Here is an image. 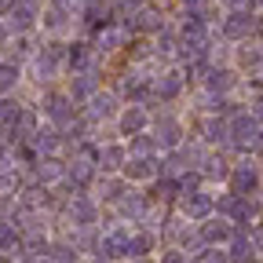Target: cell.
Segmentation results:
<instances>
[{"mask_svg": "<svg viewBox=\"0 0 263 263\" xmlns=\"http://www.w3.org/2000/svg\"><path fill=\"white\" fill-rule=\"evenodd\" d=\"M216 212L223 216V219H230V223H249V219H256L259 216V201H249L245 194H219L216 197Z\"/></svg>", "mask_w": 263, "mask_h": 263, "instance_id": "cell-1", "label": "cell"}, {"mask_svg": "<svg viewBox=\"0 0 263 263\" xmlns=\"http://www.w3.org/2000/svg\"><path fill=\"white\" fill-rule=\"evenodd\" d=\"M128 33H136V37H157V33L164 29V26H168V22H164V15L157 11V8H150V4H143V8H136V11H132L124 22H121Z\"/></svg>", "mask_w": 263, "mask_h": 263, "instance_id": "cell-2", "label": "cell"}, {"mask_svg": "<svg viewBox=\"0 0 263 263\" xmlns=\"http://www.w3.org/2000/svg\"><path fill=\"white\" fill-rule=\"evenodd\" d=\"M256 33V15L252 11H238L230 8L227 18H223V41H249Z\"/></svg>", "mask_w": 263, "mask_h": 263, "instance_id": "cell-3", "label": "cell"}, {"mask_svg": "<svg viewBox=\"0 0 263 263\" xmlns=\"http://www.w3.org/2000/svg\"><path fill=\"white\" fill-rule=\"evenodd\" d=\"M179 209H183V219L201 223V219L212 216L216 197H212V194H201V190H186V194H183V201H179Z\"/></svg>", "mask_w": 263, "mask_h": 263, "instance_id": "cell-4", "label": "cell"}, {"mask_svg": "<svg viewBox=\"0 0 263 263\" xmlns=\"http://www.w3.org/2000/svg\"><path fill=\"white\" fill-rule=\"evenodd\" d=\"M256 136H259V117L256 114H234V121H230V143L238 150H249Z\"/></svg>", "mask_w": 263, "mask_h": 263, "instance_id": "cell-5", "label": "cell"}, {"mask_svg": "<svg viewBox=\"0 0 263 263\" xmlns=\"http://www.w3.org/2000/svg\"><path fill=\"white\" fill-rule=\"evenodd\" d=\"M37 18H41L37 0H15V4L8 8V29H15V33L33 29V26H37Z\"/></svg>", "mask_w": 263, "mask_h": 263, "instance_id": "cell-6", "label": "cell"}, {"mask_svg": "<svg viewBox=\"0 0 263 263\" xmlns=\"http://www.w3.org/2000/svg\"><path fill=\"white\" fill-rule=\"evenodd\" d=\"M128 37H132V33L121 22H110V26H103V29L95 33V51L99 55H114V51H121L128 44Z\"/></svg>", "mask_w": 263, "mask_h": 263, "instance_id": "cell-7", "label": "cell"}, {"mask_svg": "<svg viewBox=\"0 0 263 263\" xmlns=\"http://www.w3.org/2000/svg\"><path fill=\"white\" fill-rule=\"evenodd\" d=\"M128 245H132V230L128 227H117V230H110V234L99 241V256H103V263L106 259H124V256H132Z\"/></svg>", "mask_w": 263, "mask_h": 263, "instance_id": "cell-8", "label": "cell"}, {"mask_svg": "<svg viewBox=\"0 0 263 263\" xmlns=\"http://www.w3.org/2000/svg\"><path fill=\"white\" fill-rule=\"evenodd\" d=\"M44 114H48L59 128H66V124L77 121V114H73V99H70V95H59V91L44 95Z\"/></svg>", "mask_w": 263, "mask_h": 263, "instance_id": "cell-9", "label": "cell"}, {"mask_svg": "<svg viewBox=\"0 0 263 263\" xmlns=\"http://www.w3.org/2000/svg\"><path fill=\"white\" fill-rule=\"evenodd\" d=\"M62 59H66V48L51 41V44H44V51H37V59H33V70H37L41 81H48V77H55V70H59Z\"/></svg>", "mask_w": 263, "mask_h": 263, "instance_id": "cell-10", "label": "cell"}, {"mask_svg": "<svg viewBox=\"0 0 263 263\" xmlns=\"http://www.w3.org/2000/svg\"><path fill=\"white\" fill-rule=\"evenodd\" d=\"M263 183H259V168L252 161H245V164H238V168H230V190L234 194H252V190H259Z\"/></svg>", "mask_w": 263, "mask_h": 263, "instance_id": "cell-11", "label": "cell"}, {"mask_svg": "<svg viewBox=\"0 0 263 263\" xmlns=\"http://www.w3.org/2000/svg\"><path fill=\"white\" fill-rule=\"evenodd\" d=\"M146 209H150V197L139 194V190H124V194L117 197V212H121L124 219H143Z\"/></svg>", "mask_w": 263, "mask_h": 263, "instance_id": "cell-12", "label": "cell"}, {"mask_svg": "<svg viewBox=\"0 0 263 263\" xmlns=\"http://www.w3.org/2000/svg\"><path fill=\"white\" fill-rule=\"evenodd\" d=\"M95 88H99V73L91 70V66H88V70H73V77H70V99H73V103L91 99Z\"/></svg>", "mask_w": 263, "mask_h": 263, "instance_id": "cell-13", "label": "cell"}, {"mask_svg": "<svg viewBox=\"0 0 263 263\" xmlns=\"http://www.w3.org/2000/svg\"><path fill=\"white\" fill-rule=\"evenodd\" d=\"M230 234H234V227H230V219H209V223H201L197 227V238H201L205 245H227L230 241Z\"/></svg>", "mask_w": 263, "mask_h": 263, "instance_id": "cell-14", "label": "cell"}, {"mask_svg": "<svg viewBox=\"0 0 263 263\" xmlns=\"http://www.w3.org/2000/svg\"><path fill=\"white\" fill-rule=\"evenodd\" d=\"M121 91H124V99H132V103H139V106L154 99V84H150L146 77H139V73H124Z\"/></svg>", "mask_w": 263, "mask_h": 263, "instance_id": "cell-15", "label": "cell"}, {"mask_svg": "<svg viewBox=\"0 0 263 263\" xmlns=\"http://www.w3.org/2000/svg\"><path fill=\"white\" fill-rule=\"evenodd\" d=\"M161 168H157V161L150 157V154H136L128 164H124V176L128 179H136V183H143V179H154Z\"/></svg>", "mask_w": 263, "mask_h": 263, "instance_id": "cell-16", "label": "cell"}, {"mask_svg": "<svg viewBox=\"0 0 263 263\" xmlns=\"http://www.w3.org/2000/svg\"><path fill=\"white\" fill-rule=\"evenodd\" d=\"M183 81H186V77H183L179 70H168V73H161V77L154 81V95H157V99H164V103H172V99L183 91Z\"/></svg>", "mask_w": 263, "mask_h": 263, "instance_id": "cell-17", "label": "cell"}, {"mask_svg": "<svg viewBox=\"0 0 263 263\" xmlns=\"http://www.w3.org/2000/svg\"><path fill=\"white\" fill-rule=\"evenodd\" d=\"M66 179L73 183V190L88 186V183L95 179V161H91V157H77V161H70V168H66Z\"/></svg>", "mask_w": 263, "mask_h": 263, "instance_id": "cell-18", "label": "cell"}, {"mask_svg": "<svg viewBox=\"0 0 263 263\" xmlns=\"http://www.w3.org/2000/svg\"><path fill=\"white\" fill-rule=\"evenodd\" d=\"M117 124H121V136H136V132L146 128V110H143L139 103H132V106L117 117Z\"/></svg>", "mask_w": 263, "mask_h": 263, "instance_id": "cell-19", "label": "cell"}, {"mask_svg": "<svg viewBox=\"0 0 263 263\" xmlns=\"http://www.w3.org/2000/svg\"><path fill=\"white\" fill-rule=\"evenodd\" d=\"M70 219L77 223V227H91L95 219H99V212H95V205L88 201V197H81V194H73V201H70Z\"/></svg>", "mask_w": 263, "mask_h": 263, "instance_id": "cell-20", "label": "cell"}, {"mask_svg": "<svg viewBox=\"0 0 263 263\" xmlns=\"http://www.w3.org/2000/svg\"><path fill=\"white\" fill-rule=\"evenodd\" d=\"M88 117H91V121H110V117H117V95H110V91L91 95V110H88Z\"/></svg>", "mask_w": 263, "mask_h": 263, "instance_id": "cell-21", "label": "cell"}, {"mask_svg": "<svg viewBox=\"0 0 263 263\" xmlns=\"http://www.w3.org/2000/svg\"><path fill=\"white\" fill-rule=\"evenodd\" d=\"M154 132H157V143L161 146H179L183 143V128H179V121H172V117H164V121H157L154 124Z\"/></svg>", "mask_w": 263, "mask_h": 263, "instance_id": "cell-22", "label": "cell"}, {"mask_svg": "<svg viewBox=\"0 0 263 263\" xmlns=\"http://www.w3.org/2000/svg\"><path fill=\"white\" fill-rule=\"evenodd\" d=\"M66 66L70 70H88L91 66V44H84V41L66 44Z\"/></svg>", "mask_w": 263, "mask_h": 263, "instance_id": "cell-23", "label": "cell"}, {"mask_svg": "<svg viewBox=\"0 0 263 263\" xmlns=\"http://www.w3.org/2000/svg\"><path fill=\"white\" fill-rule=\"evenodd\" d=\"M95 164H99L103 172H117L121 164H124V146H117V143L103 146V150H99V157H95Z\"/></svg>", "mask_w": 263, "mask_h": 263, "instance_id": "cell-24", "label": "cell"}, {"mask_svg": "<svg viewBox=\"0 0 263 263\" xmlns=\"http://www.w3.org/2000/svg\"><path fill=\"white\" fill-rule=\"evenodd\" d=\"M33 172H37L41 183H55L59 176H66L62 161H55V157H37V161H33Z\"/></svg>", "mask_w": 263, "mask_h": 263, "instance_id": "cell-25", "label": "cell"}, {"mask_svg": "<svg viewBox=\"0 0 263 263\" xmlns=\"http://www.w3.org/2000/svg\"><path fill=\"white\" fill-rule=\"evenodd\" d=\"M205 84H209L212 91H230V88H234V73H230L227 66H209Z\"/></svg>", "mask_w": 263, "mask_h": 263, "instance_id": "cell-26", "label": "cell"}, {"mask_svg": "<svg viewBox=\"0 0 263 263\" xmlns=\"http://www.w3.org/2000/svg\"><path fill=\"white\" fill-rule=\"evenodd\" d=\"M176 51H179V33L164 26L157 37H154V55L161 59V55H176Z\"/></svg>", "mask_w": 263, "mask_h": 263, "instance_id": "cell-27", "label": "cell"}, {"mask_svg": "<svg viewBox=\"0 0 263 263\" xmlns=\"http://www.w3.org/2000/svg\"><path fill=\"white\" fill-rule=\"evenodd\" d=\"M179 190H183V186H179L176 176H161V179L154 183V190H150V201H172Z\"/></svg>", "mask_w": 263, "mask_h": 263, "instance_id": "cell-28", "label": "cell"}, {"mask_svg": "<svg viewBox=\"0 0 263 263\" xmlns=\"http://www.w3.org/2000/svg\"><path fill=\"white\" fill-rule=\"evenodd\" d=\"M44 26H48L51 33H66V29L73 26V15L62 11V8H48V11H44Z\"/></svg>", "mask_w": 263, "mask_h": 263, "instance_id": "cell-29", "label": "cell"}, {"mask_svg": "<svg viewBox=\"0 0 263 263\" xmlns=\"http://www.w3.org/2000/svg\"><path fill=\"white\" fill-rule=\"evenodd\" d=\"M18 245H22V252H29V256H44V252H48V238L41 234V227L29 230L26 238H18Z\"/></svg>", "mask_w": 263, "mask_h": 263, "instance_id": "cell-30", "label": "cell"}, {"mask_svg": "<svg viewBox=\"0 0 263 263\" xmlns=\"http://www.w3.org/2000/svg\"><path fill=\"white\" fill-rule=\"evenodd\" d=\"M238 62L245 66V70H263V44H252V48H241L238 51Z\"/></svg>", "mask_w": 263, "mask_h": 263, "instance_id": "cell-31", "label": "cell"}, {"mask_svg": "<svg viewBox=\"0 0 263 263\" xmlns=\"http://www.w3.org/2000/svg\"><path fill=\"white\" fill-rule=\"evenodd\" d=\"M205 143H230V124L212 117V121L205 124Z\"/></svg>", "mask_w": 263, "mask_h": 263, "instance_id": "cell-32", "label": "cell"}, {"mask_svg": "<svg viewBox=\"0 0 263 263\" xmlns=\"http://www.w3.org/2000/svg\"><path fill=\"white\" fill-rule=\"evenodd\" d=\"M33 143H37L41 154H51V150H59V132H55V128H37Z\"/></svg>", "mask_w": 263, "mask_h": 263, "instance_id": "cell-33", "label": "cell"}, {"mask_svg": "<svg viewBox=\"0 0 263 263\" xmlns=\"http://www.w3.org/2000/svg\"><path fill=\"white\" fill-rule=\"evenodd\" d=\"M201 179H230V168H227V161H219V157L205 161V168H201Z\"/></svg>", "mask_w": 263, "mask_h": 263, "instance_id": "cell-34", "label": "cell"}, {"mask_svg": "<svg viewBox=\"0 0 263 263\" xmlns=\"http://www.w3.org/2000/svg\"><path fill=\"white\" fill-rule=\"evenodd\" d=\"M124 194V186H121V179H99V197H103V201H117V197Z\"/></svg>", "mask_w": 263, "mask_h": 263, "instance_id": "cell-35", "label": "cell"}, {"mask_svg": "<svg viewBox=\"0 0 263 263\" xmlns=\"http://www.w3.org/2000/svg\"><path fill=\"white\" fill-rule=\"evenodd\" d=\"M15 245H18V230H15L11 223L0 219V252H11Z\"/></svg>", "mask_w": 263, "mask_h": 263, "instance_id": "cell-36", "label": "cell"}, {"mask_svg": "<svg viewBox=\"0 0 263 263\" xmlns=\"http://www.w3.org/2000/svg\"><path fill=\"white\" fill-rule=\"evenodd\" d=\"M132 139V154H154L157 139L154 136H143V132H136V136H128Z\"/></svg>", "mask_w": 263, "mask_h": 263, "instance_id": "cell-37", "label": "cell"}, {"mask_svg": "<svg viewBox=\"0 0 263 263\" xmlns=\"http://www.w3.org/2000/svg\"><path fill=\"white\" fill-rule=\"evenodd\" d=\"M150 249H154V234H132V245H128L132 256H146Z\"/></svg>", "mask_w": 263, "mask_h": 263, "instance_id": "cell-38", "label": "cell"}, {"mask_svg": "<svg viewBox=\"0 0 263 263\" xmlns=\"http://www.w3.org/2000/svg\"><path fill=\"white\" fill-rule=\"evenodd\" d=\"M15 81H18V66L15 62H4V66H0V91H11Z\"/></svg>", "mask_w": 263, "mask_h": 263, "instance_id": "cell-39", "label": "cell"}, {"mask_svg": "<svg viewBox=\"0 0 263 263\" xmlns=\"http://www.w3.org/2000/svg\"><path fill=\"white\" fill-rule=\"evenodd\" d=\"M190 263H230V256H227V252H219V249L212 245V249H201Z\"/></svg>", "mask_w": 263, "mask_h": 263, "instance_id": "cell-40", "label": "cell"}, {"mask_svg": "<svg viewBox=\"0 0 263 263\" xmlns=\"http://www.w3.org/2000/svg\"><path fill=\"white\" fill-rule=\"evenodd\" d=\"M48 252H51L55 263H77V249L73 245H51Z\"/></svg>", "mask_w": 263, "mask_h": 263, "instance_id": "cell-41", "label": "cell"}, {"mask_svg": "<svg viewBox=\"0 0 263 263\" xmlns=\"http://www.w3.org/2000/svg\"><path fill=\"white\" fill-rule=\"evenodd\" d=\"M18 114H22V106L15 103V99H4V103H0V121H4V124H11Z\"/></svg>", "mask_w": 263, "mask_h": 263, "instance_id": "cell-42", "label": "cell"}, {"mask_svg": "<svg viewBox=\"0 0 263 263\" xmlns=\"http://www.w3.org/2000/svg\"><path fill=\"white\" fill-rule=\"evenodd\" d=\"M15 190H18V176L4 168V172H0V197H8V194H15Z\"/></svg>", "mask_w": 263, "mask_h": 263, "instance_id": "cell-43", "label": "cell"}, {"mask_svg": "<svg viewBox=\"0 0 263 263\" xmlns=\"http://www.w3.org/2000/svg\"><path fill=\"white\" fill-rule=\"evenodd\" d=\"M48 8H62V11L77 15V11H81V0H48Z\"/></svg>", "mask_w": 263, "mask_h": 263, "instance_id": "cell-44", "label": "cell"}, {"mask_svg": "<svg viewBox=\"0 0 263 263\" xmlns=\"http://www.w3.org/2000/svg\"><path fill=\"white\" fill-rule=\"evenodd\" d=\"M161 263H186V256L179 249H168V252H161Z\"/></svg>", "mask_w": 263, "mask_h": 263, "instance_id": "cell-45", "label": "cell"}, {"mask_svg": "<svg viewBox=\"0 0 263 263\" xmlns=\"http://www.w3.org/2000/svg\"><path fill=\"white\" fill-rule=\"evenodd\" d=\"M249 150H256V154H263V128H259V136L252 139V146H249Z\"/></svg>", "mask_w": 263, "mask_h": 263, "instance_id": "cell-46", "label": "cell"}, {"mask_svg": "<svg viewBox=\"0 0 263 263\" xmlns=\"http://www.w3.org/2000/svg\"><path fill=\"white\" fill-rule=\"evenodd\" d=\"M179 4H183V8H205L209 0H179Z\"/></svg>", "mask_w": 263, "mask_h": 263, "instance_id": "cell-47", "label": "cell"}, {"mask_svg": "<svg viewBox=\"0 0 263 263\" xmlns=\"http://www.w3.org/2000/svg\"><path fill=\"white\" fill-rule=\"evenodd\" d=\"M252 245H256V249H263V230H256V234H252Z\"/></svg>", "mask_w": 263, "mask_h": 263, "instance_id": "cell-48", "label": "cell"}, {"mask_svg": "<svg viewBox=\"0 0 263 263\" xmlns=\"http://www.w3.org/2000/svg\"><path fill=\"white\" fill-rule=\"evenodd\" d=\"M128 263H154V259H146V256H128Z\"/></svg>", "mask_w": 263, "mask_h": 263, "instance_id": "cell-49", "label": "cell"}, {"mask_svg": "<svg viewBox=\"0 0 263 263\" xmlns=\"http://www.w3.org/2000/svg\"><path fill=\"white\" fill-rule=\"evenodd\" d=\"M26 263H48V259H41V256H29V259H26Z\"/></svg>", "mask_w": 263, "mask_h": 263, "instance_id": "cell-50", "label": "cell"}, {"mask_svg": "<svg viewBox=\"0 0 263 263\" xmlns=\"http://www.w3.org/2000/svg\"><path fill=\"white\" fill-rule=\"evenodd\" d=\"M4 37H8V29H4V26H0V41H4Z\"/></svg>", "mask_w": 263, "mask_h": 263, "instance_id": "cell-51", "label": "cell"}, {"mask_svg": "<svg viewBox=\"0 0 263 263\" xmlns=\"http://www.w3.org/2000/svg\"><path fill=\"white\" fill-rule=\"evenodd\" d=\"M0 263H15V259H8V256H4V259H0Z\"/></svg>", "mask_w": 263, "mask_h": 263, "instance_id": "cell-52", "label": "cell"}, {"mask_svg": "<svg viewBox=\"0 0 263 263\" xmlns=\"http://www.w3.org/2000/svg\"><path fill=\"white\" fill-rule=\"evenodd\" d=\"M256 8H263V0H256Z\"/></svg>", "mask_w": 263, "mask_h": 263, "instance_id": "cell-53", "label": "cell"}, {"mask_svg": "<svg viewBox=\"0 0 263 263\" xmlns=\"http://www.w3.org/2000/svg\"><path fill=\"white\" fill-rule=\"evenodd\" d=\"M259 190H263V186H259Z\"/></svg>", "mask_w": 263, "mask_h": 263, "instance_id": "cell-54", "label": "cell"}]
</instances>
